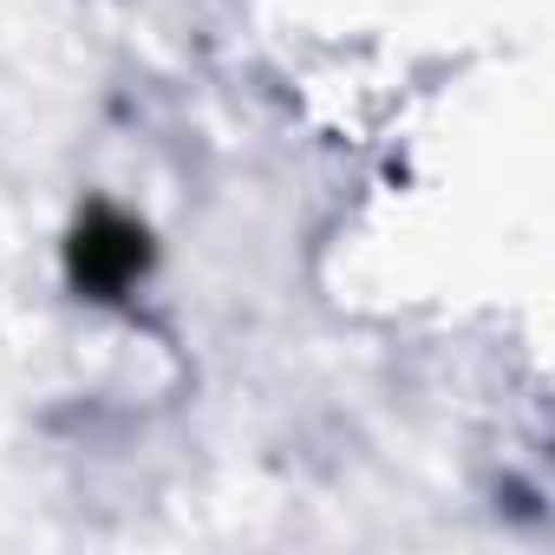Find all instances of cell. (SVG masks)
Here are the masks:
<instances>
[{"mask_svg": "<svg viewBox=\"0 0 555 555\" xmlns=\"http://www.w3.org/2000/svg\"><path fill=\"white\" fill-rule=\"evenodd\" d=\"M73 268H79V282L86 288H125L131 274L144 268V235L131 229V222H118V216H92L86 229H79V242H73Z\"/></svg>", "mask_w": 555, "mask_h": 555, "instance_id": "1", "label": "cell"}]
</instances>
